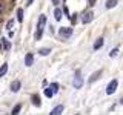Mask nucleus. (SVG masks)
<instances>
[{
  "label": "nucleus",
  "mask_w": 123,
  "mask_h": 115,
  "mask_svg": "<svg viewBox=\"0 0 123 115\" xmlns=\"http://www.w3.org/2000/svg\"><path fill=\"white\" fill-rule=\"evenodd\" d=\"M92 18H94V14L91 12V11H85V12L82 14V23H85V25H86V23H91L92 22Z\"/></svg>",
  "instance_id": "obj_6"
},
{
  "label": "nucleus",
  "mask_w": 123,
  "mask_h": 115,
  "mask_svg": "<svg viewBox=\"0 0 123 115\" xmlns=\"http://www.w3.org/2000/svg\"><path fill=\"white\" fill-rule=\"evenodd\" d=\"M2 40H3V46H5V49H6V51H8V49L11 48V43H9V41L6 40V38H2Z\"/></svg>",
  "instance_id": "obj_19"
},
{
  "label": "nucleus",
  "mask_w": 123,
  "mask_h": 115,
  "mask_svg": "<svg viewBox=\"0 0 123 115\" xmlns=\"http://www.w3.org/2000/svg\"><path fill=\"white\" fill-rule=\"evenodd\" d=\"M49 52H51V49H49V48H42L40 51H38L40 55H49Z\"/></svg>",
  "instance_id": "obj_17"
},
{
  "label": "nucleus",
  "mask_w": 123,
  "mask_h": 115,
  "mask_svg": "<svg viewBox=\"0 0 123 115\" xmlns=\"http://www.w3.org/2000/svg\"><path fill=\"white\" fill-rule=\"evenodd\" d=\"M100 75H102V71H98V72H94V74L91 75V78H89V83H94V81L98 78Z\"/></svg>",
  "instance_id": "obj_12"
},
{
  "label": "nucleus",
  "mask_w": 123,
  "mask_h": 115,
  "mask_svg": "<svg viewBox=\"0 0 123 115\" xmlns=\"http://www.w3.org/2000/svg\"><path fill=\"white\" fill-rule=\"evenodd\" d=\"M17 20L18 22H23V9H22V8H18V9H17Z\"/></svg>",
  "instance_id": "obj_16"
},
{
  "label": "nucleus",
  "mask_w": 123,
  "mask_h": 115,
  "mask_svg": "<svg viewBox=\"0 0 123 115\" xmlns=\"http://www.w3.org/2000/svg\"><path fill=\"white\" fill-rule=\"evenodd\" d=\"M12 25H14V22H12V20H9V22H8V25H6V28H8V29H11V28H12Z\"/></svg>",
  "instance_id": "obj_21"
},
{
  "label": "nucleus",
  "mask_w": 123,
  "mask_h": 115,
  "mask_svg": "<svg viewBox=\"0 0 123 115\" xmlns=\"http://www.w3.org/2000/svg\"><path fill=\"white\" fill-rule=\"evenodd\" d=\"M54 18H55V20H62V9L60 8H55V9H54Z\"/></svg>",
  "instance_id": "obj_11"
},
{
  "label": "nucleus",
  "mask_w": 123,
  "mask_h": 115,
  "mask_svg": "<svg viewBox=\"0 0 123 115\" xmlns=\"http://www.w3.org/2000/svg\"><path fill=\"white\" fill-rule=\"evenodd\" d=\"M117 86H118V81H117V80H112V81L108 84V87H106V94H108V95L114 94V92L117 91Z\"/></svg>",
  "instance_id": "obj_5"
},
{
  "label": "nucleus",
  "mask_w": 123,
  "mask_h": 115,
  "mask_svg": "<svg viewBox=\"0 0 123 115\" xmlns=\"http://www.w3.org/2000/svg\"><path fill=\"white\" fill-rule=\"evenodd\" d=\"M52 3H54V5L57 6V5H59V0H52Z\"/></svg>",
  "instance_id": "obj_25"
},
{
  "label": "nucleus",
  "mask_w": 123,
  "mask_h": 115,
  "mask_svg": "<svg viewBox=\"0 0 123 115\" xmlns=\"http://www.w3.org/2000/svg\"><path fill=\"white\" fill-rule=\"evenodd\" d=\"M122 103H123V100H122Z\"/></svg>",
  "instance_id": "obj_27"
},
{
  "label": "nucleus",
  "mask_w": 123,
  "mask_h": 115,
  "mask_svg": "<svg viewBox=\"0 0 123 115\" xmlns=\"http://www.w3.org/2000/svg\"><path fill=\"white\" fill-rule=\"evenodd\" d=\"M32 104L34 106H37V107H40L42 106V103H40V97H38V95H32Z\"/></svg>",
  "instance_id": "obj_10"
},
{
  "label": "nucleus",
  "mask_w": 123,
  "mask_h": 115,
  "mask_svg": "<svg viewBox=\"0 0 123 115\" xmlns=\"http://www.w3.org/2000/svg\"><path fill=\"white\" fill-rule=\"evenodd\" d=\"M72 84H74L75 89H80V87L83 86V77H82V74H80V71L75 72V77H74V81H72Z\"/></svg>",
  "instance_id": "obj_2"
},
{
  "label": "nucleus",
  "mask_w": 123,
  "mask_h": 115,
  "mask_svg": "<svg viewBox=\"0 0 123 115\" xmlns=\"http://www.w3.org/2000/svg\"><path fill=\"white\" fill-rule=\"evenodd\" d=\"M71 22H72V23H75V22H77V17H75V14H74V17H71Z\"/></svg>",
  "instance_id": "obj_23"
},
{
  "label": "nucleus",
  "mask_w": 123,
  "mask_h": 115,
  "mask_svg": "<svg viewBox=\"0 0 123 115\" xmlns=\"http://www.w3.org/2000/svg\"><path fill=\"white\" fill-rule=\"evenodd\" d=\"M94 2H95V0H89V3H91V5H94Z\"/></svg>",
  "instance_id": "obj_26"
},
{
  "label": "nucleus",
  "mask_w": 123,
  "mask_h": 115,
  "mask_svg": "<svg viewBox=\"0 0 123 115\" xmlns=\"http://www.w3.org/2000/svg\"><path fill=\"white\" fill-rule=\"evenodd\" d=\"M20 87H22V83L18 81V80H14V81L11 83V91H12V92H18Z\"/></svg>",
  "instance_id": "obj_8"
},
{
  "label": "nucleus",
  "mask_w": 123,
  "mask_h": 115,
  "mask_svg": "<svg viewBox=\"0 0 123 115\" xmlns=\"http://www.w3.org/2000/svg\"><path fill=\"white\" fill-rule=\"evenodd\" d=\"M59 34H60V37H63V38H69L72 35V28H69V26H62L59 29Z\"/></svg>",
  "instance_id": "obj_4"
},
{
  "label": "nucleus",
  "mask_w": 123,
  "mask_h": 115,
  "mask_svg": "<svg viewBox=\"0 0 123 115\" xmlns=\"http://www.w3.org/2000/svg\"><path fill=\"white\" fill-rule=\"evenodd\" d=\"M20 110H22V104H15V106L12 107V110H11V114H12V115H17Z\"/></svg>",
  "instance_id": "obj_13"
},
{
  "label": "nucleus",
  "mask_w": 123,
  "mask_h": 115,
  "mask_svg": "<svg viewBox=\"0 0 123 115\" xmlns=\"http://www.w3.org/2000/svg\"><path fill=\"white\" fill-rule=\"evenodd\" d=\"M8 72V63H5V64H2V68H0V77H3Z\"/></svg>",
  "instance_id": "obj_15"
},
{
  "label": "nucleus",
  "mask_w": 123,
  "mask_h": 115,
  "mask_svg": "<svg viewBox=\"0 0 123 115\" xmlns=\"http://www.w3.org/2000/svg\"><path fill=\"white\" fill-rule=\"evenodd\" d=\"M3 11H5V5H3V3H2V2H0V14H2V12H3Z\"/></svg>",
  "instance_id": "obj_22"
},
{
  "label": "nucleus",
  "mask_w": 123,
  "mask_h": 115,
  "mask_svg": "<svg viewBox=\"0 0 123 115\" xmlns=\"http://www.w3.org/2000/svg\"><path fill=\"white\" fill-rule=\"evenodd\" d=\"M32 63H34V55H32L31 52H28V54L25 55V64L29 68V66H32Z\"/></svg>",
  "instance_id": "obj_7"
},
{
  "label": "nucleus",
  "mask_w": 123,
  "mask_h": 115,
  "mask_svg": "<svg viewBox=\"0 0 123 115\" xmlns=\"http://www.w3.org/2000/svg\"><path fill=\"white\" fill-rule=\"evenodd\" d=\"M32 2H34V0H28V3H26V6H29V5H32Z\"/></svg>",
  "instance_id": "obj_24"
},
{
  "label": "nucleus",
  "mask_w": 123,
  "mask_h": 115,
  "mask_svg": "<svg viewBox=\"0 0 123 115\" xmlns=\"http://www.w3.org/2000/svg\"><path fill=\"white\" fill-rule=\"evenodd\" d=\"M102 46H103V38H98V40L94 43V49L97 51V49H100V48H102Z\"/></svg>",
  "instance_id": "obj_14"
},
{
  "label": "nucleus",
  "mask_w": 123,
  "mask_h": 115,
  "mask_svg": "<svg viewBox=\"0 0 123 115\" xmlns=\"http://www.w3.org/2000/svg\"><path fill=\"white\" fill-rule=\"evenodd\" d=\"M57 91H59V84H57V83H52L49 87H46V89H45V95H46L48 98H51Z\"/></svg>",
  "instance_id": "obj_3"
},
{
  "label": "nucleus",
  "mask_w": 123,
  "mask_h": 115,
  "mask_svg": "<svg viewBox=\"0 0 123 115\" xmlns=\"http://www.w3.org/2000/svg\"><path fill=\"white\" fill-rule=\"evenodd\" d=\"M45 25H46V15H40V17H38V22H37V31H36V40H40V38H42V34H43Z\"/></svg>",
  "instance_id": "obj_1"
},
{
  "label": "nucleus",
  "mask_w": 123,
  "mask_h": 115,
  "mask_svg": "<svg viewBox=\"0 0 123 115\" xmlns=\"http://www.w3.org/2000/svg\"><path fill=\"white\" fill-rule=\"evenodd\" d=\"M115 5H117V0H108V2H106V8H109V9L114 8Z\"/></svg>",
  "instance_id": "obj_18"
},
{
  "label": "nucleus",
  "mask_w": 123,
  "mask_h": 115,
  "mask_svg": "<svg viewBox=\"0 0 123 115\" xmlns=\"http://www.w3.org/2000/svg\"><path fill=\"white\" fill-rule=\"evenodd\" d=\"M63 109H65V107L62 106V104L55 106V107H54V109L51 110V115H59V114H62V112H63Z\"/></svg>",
  "instance_id": "obj_9"
},
{
  "label": "nucleus",
  "mask_w": 123,
  "mask_h": 115,
  "mask_svg": "<svg viewBox=\"0 0 123 115\" xmlns=\"http://www.w3.org/2000/svg\"><path fill=\"white\" fill-rule=\"evenodd\" d=\"M117 52H118V49H112V52H109V55L111 57H115V55H117Z\"/></svg>",
  "instance_id": "obj_20"
}]
</instances>
